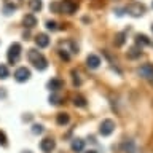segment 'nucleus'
<instances>
[{"mask_svg":"<svg viewBox=\"0 0 153 153\" xmlns=\"http://www.w3.org/2000/svg\"><path fill=\"white\" fill-rule=\"evenodd\" d=\"M139 75L145 80H153V65L152 64H143L139 69Z\"/></svg>","mask_w":153,"mask_h":153,"instance_id":"obj_7","label":"nucleus"},{"mask_svg":"<svg viewBox=\"0 0 153 153\" xmlns=\"http://www.w3.org/2000/svg\"><path fill=\"white\" fill-rule=\"evenodd\" d=\"M54 147H56V142L50 137L43 139V140L40 142V148H42L43 153H51L53 150H54Z\"/></svg>","mask_w":153,"mask_h":153,"instance_id":"obj_8","label":"nucleus"},{"mask_svg":"<svg viewBox=\"0 0 153 153\" xmlns=\"http://www.w3.org/2000/svg\"><path fill=\"white\" fill-rule=\"evenodd\" d=\"M70 147H72V150H74V152L80 153V152H83V148H85V140H83V139H74Z\"/></svg>","mask_w":153,"mask_h":153,"instance_id":"obj_13","label":"nucleus"},{"mask_svg":"<svg viewBox=\"0 0 153 153\" xmlns=\"http://www.w3.org/2000/svg\"><path fill=\"white\" fill-rule=\"evenodd\" d=\"M8 75H10V72H8V67L5 65V64H0V80H5V78H8Z\"/></svg>","mask_w":153,"mask_h":153,"instance_id":"obj_21","label":"nucleus"},{"mask_svg":"<svg viewBox=\"0 0 153 153\" xmlns=\"http://www.w3.org/2000/svg\"><path fill=\"white\" fill-rule=\"evenodd\" d=\"M27 57H29V61H30V64H33V67H35L37 70H45L46 67H48L46 57L43 56L40 51L33 50V48H32V50H29Z\"/></svg>","mask_w":153,"mask_h":153,"instance_id":"obj_1","label":"nucleus"},{"mask_svg":"<svg viewBox=\"0 0 153 153\" xmlns=\"http://www.w3.org/2000/svg\"><path fill=\"white\" fill-rule=\"evenodd\" d=\"M7 136H5V132L3 131H0V145H2V147H5V145H7Z\"/></svg>","mask_w":153,"mask_h":153,"instance_id":"obj_28","label":"nucleus"},{"mask_svg":"<svg viewBox=\"0 0 153 153\" xmlns=\"http://www.w3.org/2000/svg\"><path fill=\"white\" fill-rule=\"evenodd\" d=\"M86 153H97V152H96V150H88Z\"/></svg>","mask_w":153,"mask_h":153,"instance_id":"obj_31","label":"nucleus"},{"mask_svg":"<svg viewBox=\"0 0 153 153\" xmlns=\"http://www.w3.org/2000/svg\"><path fill=\"white\" fill-rule=\"evenodd\" d=\"M35 45L38 48H46L48 45H50V37H48L46 33H38V35L35 37Z\"/></svg>","mask_w":153,"mask_h":153,"instance_id":"obj_10","label":"nucleus"},{"mask_svg":"<svg viewBox=\"0 0 153 153\" xmlns=\"http://www.w3.org/2000/svg\"><path fill=\"white\" fill-rule=\"evenodd\" d=\"M123 43H124V33L121 32V33H118V35L115 37V45H117V46H121Z\"/></svg>","mask_w":153,"mask_h":153,"instance_id":"obj_22","label":"nucleus"},{"mask_svg":"<svg viewBox=\"0 0 153 153\" xmlns=\"http://www.w3.org/2000/svg\"><path fill=\"white\" fill-rule=\"evenodd\" d=\"M152 30H153V26H152Z\"/></svg>","mask_w":153,"mask_h":153,"instance_id":"obj_33","label":"nucleus"},{"mask_svg":"<svg viewBox=\"0 0 153 153\" xmlns=\"http://www.w3.org/2000/svg\"><path fill=\"white\" fill-rule=\"evenodd\" d=\"M59 100H61V97H59V96H56L54 93H53V94L50 96V102H51V104H54V105H57V104H61Z\"/></svg>","mask_w":153,"mask_h":153,"instance_id":"obj_24","label":"nucleus"},{"mask_svg":"<svg viewBox=\"0 0 153 153\" xmlns=\"http://www.w3.org/2000/svg\"><path fill=\"white\" fill-rule=\"evenodd\" d=\"M86 65H88L89 69H97L100 65V57L97 54H89L86 57Z\"/></svg>","mask_w":153,"mask_h":153,"instance_id":"obj_11","label":"nucleus"},{"mask_svg":"<svg viewBox=\"0 0 153 153\" xmlns=\"http://www.w3.org/2000/svg\"><path fill=\"white\" fill-rule=\"evenodd\" d=\"M59 56H61V59H64V61H69V59H70V54H69L65 50H61V51H59Z\"/></svg>","mask_w":153,"mask_h":153,"instance_id":"obj_27","label":"nucleus"},{"mask_svg":"<svg viewBox=\"0 0 153 153\" xmlns=\"http://www.w3.org/2000/svg\"><path fill=\"white\" fill-rule=\"evenodd\" d=\"M62 86H64V81L61 78H51L48 81V89L51 91V93H56V91H59Z\"/></svg>","mask_w":153,"mask_h":153,"instance_id":"obj_9","label":"nucleus"},{"mask_svg":"<svg viewBox=\"0 0 153 153\" xmlns=\"http://www.w3.org/2000/svg\"><path fill=\"white\" fill-rule=\"evenodd\" d=\"M50 10H53V11L57 13V11L61 10V5H59V3H51V5H50Z\"/></svg>","mask_w":153,"mask_h":153,"instance_id":"obj_29","label":"nucleus"},{"mask_svg":"<svg viewBox=\"0 0 153 153\" xmlns=\"http://www.w3.org/2000/svg\"><path fill=\"white\" fill-rule=\"evenodd\" d=\"M32 132L33 134H42L43 132V126H42V124H33V126H32Z\"/></svg>","mask_w":153,"mask_h":153,"instance_id":"obj_25","label":"nucleus"},{"mask_svg":"<svg viewBox=\"0 0 153 153\" xmlns=\"http://www.w3.org/2000/svg\"><path fill=\"white\" fill-rule=\"evenodd\" d=\"M46 29H48V30H51V32L57 30V22L56 21H48L46 22Z\"/></svg>","mask_w":153,"mask_h":153,"instance_id":"obj_23","label":"nucleus"},{"mask_svg":"<svg viewBox=\"0 0 153 153\" xmlns=\"http://www.w3.org/2000/svg\"><path fill=\"white\" fill-rule=\"evenodd\" d=\"M126 13H129L134 18H139V16H142V14L145 13V7L140 5V3H131V5L126 7Z\"/></svg>","mask_w":153,"mask_h":153,"instance_id":"obj_3","label":"nucleus"},{"mask_svg":"<svg viewBox=\"0 0 153 153\" xmlns=\"http://www.w3.org/2000/svg\"><path fill=\"white\" fill-rule=\"evenodd\" d=\"M113 131H115V121L113 120H104V121L100 123L99 132L102 134V136H110Z\"/></svg>","mask_w":153,"mask_h":153,"instance_id":"obj_4","label":"nucleus"},{"mask_svg":"<svg viewBox=\"0 0 153 153\" xmlns=\"http://www.w3.org/2000/svg\"><path fill=\"white\" fill-rule=\"evenodd\" d=\"M136 43H137V46H148V45H152V40L147 35H143V33H139L136 37Z\"/></svg>","mask_w":153,"mask_h":153,"instance_id":"obj_14","label":"nucleus"},{"mask_svg":"<svg viewBox=\"0 0 153 153\" xmlns=\"http://www.w3.org/2000/svg\"><path fill=\"white\" fill-rule=\"evenodd\" d=\"M43 7L42 0H29V8L32 10V11H40Z\"/></svg>","mask_w":153,"mask_h":153,"instance_id":"obj_16","label":"nucleus"},{"mask_svg":"<svg viewBox=\"0 0 153 153\" xmlns=\"http://www.w3.org/2000/svg\"><path fill=\"white\" fill-rule=\"evenodd\" d=\"M22 24H24V27H27V29H33L37 26V18L33 16V14H26L22 19Z\"/></svg>","mask_w":153,"mask_h":153,"instance_id":"obj_12","label":"nucleus"},{"mask_svg":"<svg viewBox=\"0 0 153 153\" xmlns=\"http://www.w3.org/2000/svg\"><path fill=\"white\" fill-rule=\"evenodd\" d=\"M7 57H8L10 64H16L19 61V57H21V45H19V43H13V45L8 48Z\"/></svg>","mask_w":153,"mask_h":153,"instance_id":"obj_2","label":"nucleus"},{"mask_svg":"<svg viewBox=\"0 0 153 153\" xmlns=\"http://www.w3.org/2000/svg\"><path fill=\"white\" fill-rule=\"evenodd\" d=\"M14 78H16V81H19V83H24V81H27L30 78V70L26 69V67H19V69H16V72H14Z\"/></svg>","mask_w":153,"mask_h":153,"instance_id":"obj_5","label":"nucleus"},{"mask_svg":"<svg viewBox=\"0 0 153 153\" xmlns=\"http://www.w3.org/2000/svg\"><path fill=\"white\" fill-rule=\"evenodd\" d=\"M76 5L74 0H62L61 2V11L62 13H65V14H72V13H75L76 11Z\"/></svg>","mask_w":153,"mask_h":153,"instance_id":"obj_6","label":"nucleus"},{"mask_svg":"<svg viewBox=\"0 0 153 153\" xmlns=\"http://www.w3.org/2000/svg\"><path fill=\"white\" fill-rule=\"evenodd\" d=\"M74 104L76 105V107H85V105H86V99L83 97V96H75V97H74Z\"/></svg>","mask_w":153,"mask_h":153,"instance_id":"obj_20","label":"nucleus"},{"mask_svg":"<svg viewBox=\"0 0 153 153\" xmlns=\"http://www.w3.org/2000/svg\"><path fill=\"white\" fill-rule=\"evenodd\" d=\"M72 76H74V85H76V86H80L81 85V80H80V76H78V74L74 70L72 72Z\"/></svg>","mask_w":153,"mask_h":153,"instance_id":"obj_26","label":"nucleus"},{"mask_svg":"<svg viewBox=\"0 0 153 153\" xmlns=\"http://www.w3.org/2000/svg\"><path fill=\"white\" fill-rule=\"evenodd\" d=\"M24 153H30V152H24Z\"/></svg>","mask_w":153,"mask_h":153,"instance_id":"obj_32","label":"nucleus"},{"mask_svg":"<svg viewBox=\"0 0 153 153\" xmlns=\"http://www.w3.org/2000/svg\"><path fill=\"white\" fill-rule=\"evenodd\" d=\"M70 121V117L67 113H57V117H56V123L57 124H61V126H64V124H67Z\"/></svg>","mask_w":153,"mask_h":153,"instance_id":"obj_15","label":"nucleus"},{"mask_svg":"<svg viewBox=\"0 0 153 153\" xmlns=\"http://www.w3.org/2000/svg\"><path fill=\"white\" fill-rule=\"evenodd\" d=\"M123 150L126 153H136V145H134L132 140H126L123 143Z\"/></svg>","mask_w":153,"mask_h":153,"instance_id":"obj_18","label":"nucleus"},{"mask_svg":"<svg viewBox=\"0 0 153 153\" xmlns=\"http://www.w3.org/2000/svg\"><path fill=\"white\" fill-rule=\"evenodd\" d=\"M5 3H7V7H11L13 10H16L22 5V0H5Z\"/></svg>","mask_w":153,"mask_h":153,"instance_id":"obj_19","label":"nucleus"},{"mask_svg":"<svg viewBox=\"0 0 153 153\" xmlns=\"http://www.w3.org/2000/svg\"><path fill=\"white\" fill-rule=\"evenodd\" d=\"M140 56V48L139 46H132V48H129V51H128V57L129 59H136V57Z\"/></svg>","mask_w":153,"mask_h":153,"instance_id":"obj_17","label":"nucleus"},{"mask_svg":"<svg viewBox=\"0 0 153 153\" xmlns=\"http://www.w3.org/2000/svg\"><path fill=\"white\" fill-rule=\"evenodd\" d=\"M5 96H7V93H5V91H0V97H5Z\"/></svg>","mask_w":153,"mask_h":153,"instance_id":"obj_30","label":"nucleus"}]
</instances>
